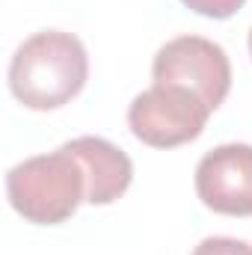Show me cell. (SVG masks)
<instances>
[{
    "instance_id": "6da1fadb",
    "label": "cell",
    "mask_w": 252,
    "mask_h": 255,
    "mask_svg": "<svg viewBox=\"0 0 252 255\" xmlns=\"http://www.w3.org/2000/svg\"><path fill=\"white\" fill-rule=\"evenodd\" d=\"M89 77L83 42L65 30L33 33L9 63V92L27 110H60L80 95Z\"/></svg>"
},
{
    "instance_id": "7a4b0ae2",
    "label": "cell",
    "mask_w": 252,
    "mask_h": 255,
    "mask_svg": "<svg viewBox=\"0 0 252 255\" xmlns=\"http://www.w3.org/2000/svg\"><path fill=\"white\" fill-rule=\"evenodd\" d=\"M9 205L33 226H60L86 202V169L68 145L36 154L6 172Z\"/></svg>"
},
{
    "instance_id": "3957f363",
    "label": "cell",
    "mask_w": 252,
    "mask_h": 255,
    "mask_svg": "<svg viewBox=\"0 0 252 255\" xmlns=\"http://www.w3.org/2000/svg\"><path fill=\"white\" fill-rule=\"evenodd\" d=\"M211 113L214 110L196 92L172 83H154L130 101L127 128L142 145L175 148L202 136Z\"/></svg>"
},
{
    "instance_id": "277c9868",
    "label": "cell",
    "mask_w": 252,
    "mask_h": 255,
    "mask_svg": "<svg viewBox=\"0 0 252 255\" xmlns=\"http://www.w3.org/2000/svg\"><path fill=\"white\" fill-rule=\"evenodd\" d=\"M154 83H172L196 92L211 110H217L232 89V63L226 51L202 36L169 39L151 63Z\"/></svg>"
},
{
    "instance_id": "5b68a950",
    "label": "cell",
    "mask_w": 252,
    "mask_h": 255,
    "mask_svg": "<svg viewBox=\"0 0 252 255\" xmlns=\"http://www.w3.org/2000/svg\"><path fill=\"white\" fill-rule=\"evenodd\" d=\"M196 196L223 217H252V145L226 142L196 166Z\"/></svg>"
},
{
    "instance_id": "8992f818",
    "label": "cell",
    "mask_w": 252,
    "mask_h": 255,
    "mask_svg": "<svg viewBox=\"0 0 252 255\" xmlns=\"http://www.w3.org/2000/svg\"><path fill=\"white\" fill-rule=\"evenodd\" d=\"M74 157L86 169V202L89 205H110L133 181V163L119 145L104 136H77L65 142Z\"/></svg>"
},
{
    "instance_id": "52a82bcc",
    "label": "cell",
    "mask_w": 252,
    "mask_h": 255,
    "mask_svg": "<svg viewBox=\"0 0 252 255\" xmlns=\"http://www.w3.org/2000/svg\"><path fill=\"white\" fill-rule=\"evenodd\" d=\"M187 9H193L196 15H202V18H214V21H226V18H232L247 0H181Z\"/></svg>"
},
{
    "instance_id": "ba28073f",
    "label": "cell",
    "mask_w": 252,
    "mask_h": 255,
    "mask_svg": "<svg viewBox=\"0 0 252 255\" xmlns=\"http://www.w3.org/2000/svg\"><path fill=\"white\" fill-rule=\"evenodd\" d=\"M193 255H252V244L238 238H205Z\"/></svg>"
},
{
    "instance_id": "9c48e42d",
    "label": "cell",
    "mask_w": 252,
    "mask_h": 255,
    "mask_svg": "<svg viewBox=\"0 0 252 255\" xmlns=\"http://www.w3.org/2000/svg\"><path fill=\"white\" fill-rule=\"evenodd\" d=\"M250 57H252V30H250Z\"/></svg>"
}]
</instances>
